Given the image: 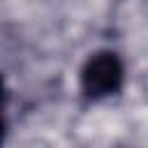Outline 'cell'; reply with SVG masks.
<instances>
[{
  "mask_svg": "<svg viewBox=\"0 0 148 148\" xmlns=\"http://www.w3.org/2000/svg\"><path fill=\"white\" fill-rule=\"evenodd\" d=\"M120 83H123V62L111 51L90 56V60L81 72V88L90 99H99L118 92Z\"/></svg>",
  "mask_w": 148,
  "mask_h": 148,
  "instance_id": "obj_1",
  "label": "cell"
},
{
  "mask_svg": "<svg viewBox=\"0 0 148 148\" xmlns=\"http://www.w3.org/2000/svg\"><path fill=\"white\" fill-rule=\"evenodd\" d=\"M5 86H2V76H0V146H2V139H5Z\"/></svg>",
  "mask_w": 148,
  "mask_h": 148,
  "instance_id": "obj_2",
  "label": "cell"
}]
</instances>
